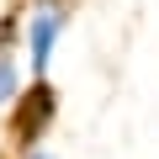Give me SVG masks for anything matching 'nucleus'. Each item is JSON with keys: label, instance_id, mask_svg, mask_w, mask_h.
<instances>
[{"label": "nucleus", "instance_id": "obj_2", "mask_svg": "<svg viewBox=\"0 0 159 159\" xmlns=\"http://www.w3.org/2000/svg\"><path fill=\"white\" fill-rule=\"evenodd\" d=\"M16 122H11V138L21 143V148H43V133H48V122H53V111H58V96H53V85L43 80V85H27L21 96H16Z\"/></svg>", "mask_w": 159, "mask_h": 159}, {"label": "nucleus", "instance_id": "obj_3", "mask_svg": "<svg viewBox=\"0 0 159 159\" xmlns=\"http://www.w3.org/2000/svg\"><path fill=\"white\" fill-rule=\"evenodd\" d=\"M16 96H21V69H16L11 53H0V111H11Z\"/></svg>", "mask_w": 159, "mask_h": 159}, {"label": "nucleus", "instance_id": "obj_1", "mask_svg": "<svg viewBox=\"0 0 159 159\" xmlns=\"http://www.w3.org/2000/svg\"><path fill=\"white\" fill-rule=\"evenodd\" d=\"M64 27H69V0H32V11H27V74H32V85L48 80V64H53Z\"/></svg>", "mask_w": 159, "mask_h": 159}, {"label": "nucleus", "instance_id": "obj_4", "mask_svg": "<svg viewBox=\"0 0 159 159\" xmlns=\"http://www.w3.org/2000/svg\"><path fill=\"white\" fill-rule=\"evenodd\" d=\"M21 159H53V154H48V148H27Z\"/></svg>", "mask_w": 159, "mask_h": 159}]
</instances>
